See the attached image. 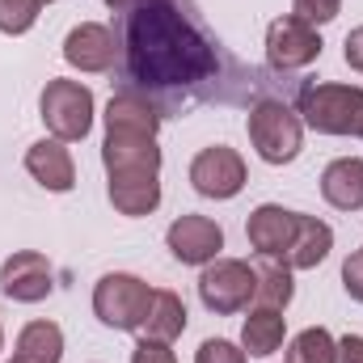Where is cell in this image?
<instances>
[{"instance_id":"9a60e30c","label":"cell","mask_w":363,"mask_h":363,"mask_svg":"<svg viewBox=\"0 0 363 363\" xmlns=\"http://www.w3.org/2000/svg\"><path fill=\"white\" fill-rule=\"evenodd\" d=\"M330 250H334V228L325 220H317V216L296 211V228H291V245H287L283 262L291 271H313V267H321L330 258Z\"/></svg>"},{"instance_id":"484cf974","label":"cell","mask_w":363,"mask_h":363,"mask_svg":"<svg viewBox=\"0 0 363 363\" xmlns=\"http://www.w3.org/2000/svg\"><path fill=\"white\" fill-rule=\"evenodd\" d=\"M131 363H178V359H174L169 342H140L131 351Z\"/></svg>"},{"instance_id":"83f0119b","label":"cell","mask_w":363,"mask_h":363,"mask_svg":"<svg viewBox=\"0 0 363 363\" xmlns=\"http://www.w3.org/2000/svg\"><path fill=\"white\" fill-rule=\"evenodd\" d=\"M338 363H363V334L338 338Z\"/></svg>"},{"instance_id":"7c38bea8","label":"cell","mask_w":363,"mask_h":363,"mask_svg":"<svg viewBox=\"0 0 363 363\" xmlns=\"http://www.w3.org/2000/svg\"><path fill=\"white\" fill-rule=\"evenodd\" d=\"M64 60L77 72H110L118 64V34L101 21H81L64 38Z\"/></svg>"},{"instance_id":"4dcf8cb0","label":"cell","mask_w":363,"mask_h":363,"mask_svg":"<svg viewBox=\"0 0 363 363\" xmlns=\"http://www.w3.org/2000/svg\"><path fill=\"white\" fill-rule=\"evenodd\" d=\"M359 135H363V131H359Z\"/></svg>"},{"instance_id":"4316f807","label":"cell","mask_w":363,"mask_h":363,"mask_svg":"<svg viewBox=\"0 0 363 363\" xmlns=\"http://www.w3.org/2000/svg\"><path fill=\"white\" fill-rule=\"evenodd\" d=\"M342 60H347V68L363 72V26H355V30L347 34V43H342Z\"/></svg>"},{"instance_id":"5b68a950","label":"cell","mask_w":363,"mask_h":363,"mask_svg":"<svg viewBox=\"0 0 363 363\" xmlns=\"http://www.w3.org/2000/svg\"><path fill=\"white\" fill-rule=\"evenodd\" d=\"M38 114L51 131V140L77 144L93 131V93L81 81H47L38 97Z\"/></svg>"},{"instance_id":"f546056e","label":"cell","mask_w":363,"mask_h":363,"mask_svg":"<svg viewBox=\"0 0 363 363\" xmlns=\"http://www.w3.org/2000/svg\"><path fill=\"white\" fill-rule=\"evenodd\" d=\"M43 4H51V0H43Z\"/></svg>"},{"instance_id":"8992f818","label":"cell","mask_w":363,"mask_h":363,"mask_svg":"<svg viewBox=\"0 0 363 363\" xmlns=\"http://www.w3.org/2000/svg\"><path fill=\"white\" fill-rule=\"evenodd\" d=\"M254 287H258L254 267L241 262V258H216V262H207L203 274H199V300L216 317L245 313L254 304Z\"/></svg>"},{"instance_id":"3957f363","label":"cell","mask_w":363,"mask_h":363,"mask_svg":"<svg viewBox=\"0 0 363 363\" xmlns=\"http://www.w3.org/2000/svg\"><path fill=\"white\" fill-rule=\"evenodd\" d=\"M250 144L267 165H291L304 148V123L283 97H258L245 118Z\"/></svg>"},{"instance_id":"2e32d148","label":"cell","mask_w":363,"mask_h":363,"mask_svg":"<svg viewBox=\"0 0 363 363\" xmlns=\"http://www.w3.org/2000/svg\"><path fill=\"white\" fill-rule=\"evenodd\" d=\"M182 330H186L182 296L169 291V287H152V300H148V308H144V317L135 325L140 342H174V338H182Z\"/></svg>"},{"instance_id":"ac0fdd59","label":"cell","mask_w":363,"mask_h":363,"mask_svg":"<svg viewBox=\"0 0 363 363\" xmlns=\"http://www.w3.org/2000/svg\"><path fill=\"white\" fill-rule=\"evenodd\" d=\"M283 334H287V317H283L279 308L254 304L250 317H245V325H241V347H245L254 359H267V355H274V351L283 347Z\"/></svg>"},{"instance_id":"5bb4252c","label":"cell","mask_w":363,"mask_h":363,"mask_svg":"<svg viewBox=\"0 0 363 363\" xmlns=\"http://www.w3.org/2000/svg\"><path fill=\"white\" fill-rule=\"evenodd\" d=\"M291 228H296V211L279 207V203H262L250 224H245V237H250V250L258 258H283L287 245H291Z\"/></svg>"},{"instance_id":"277c9868","label":"cell","mask_w":363,"mask_h":363,"mask_svg":"<svg viewBox=\"0 0 363 363\" xmlns=\"http://www.w3.org/2000/svg\"><path fill=\"white\" fill-rule=\"evenodd\" d=\"M296 114L304 127L321 135H359L363 131V85H304L296 97Z\"/></svg>"},{"instance_id":"e0dca14e","label":"cell","mask_w":363,"mask_h":363,"mask_svg":"<svg viewBox=\"0 0 363 363\" xmlns=\"http://www.w3.org/2000/svg\"><path fill=\"white\" fill-rule=\"evenodd\" d=\"M321 194L338 211H363V161L359 157H338L321 174Z\"/></svg>"},{"instance_id":"30bf717a","label":"cell","mask_w":363,"mask_h":363,"mask_svg":"<svg viewBox=\"0 0 363 363\" xmlns=\"http://www.w3.org/2000/svg\"><path fill=\"white\" fill-rule=\"evenodd\" d=\"M55 291V267L38 250H17L0 267V296L17 304H38Z\"/></svg>"},{"instance_id":"d4e9b609","label":"cell","mask_w":363,"mask_h":363,"mask_svg":"<svg viewBox=\"0 0 363 363\" xmlns=\"http://www.w3.org/2000/svg\"><path fill=\"white\" fill-rule=\"evenodd\" d=\"M342 287H347V296H351V300H359V304H363V250H359V254H351V258L342 262Z\"/></svg>"},{"instance_id":"44dd1931","label":"cell","mask_w":363,"mask_h":363,"mask_svg":"<svg viewBox=\"0 0 363 363\" xmlns=\"http://www.w3.org/2000/svg\"><path fill=\"white\" fill-rule=\"evenodd\" d=\"M287 363H338V342H334V334L321 330V325L300 330V334L291 338V347H287Z\"/></svg>"},{"instance_id":"f1b7e54d","label":"cell","mask_w":363,"mask_h":363,"mask_svg":"<svg viewBox=\"0 0 363 363\" xmlns=\"http://www.w3.org/2000/svg\"><path fill=\"white\" fill-rule=\"evenodd\" d=\"M0 351H4V330H0Z\"/></svg>"},{"instance_id":"52a82bcc","label":"cell","mask_w":363,"mask_h":363,"mask_svg":"<svg viewBox=\"0 0 363 363\" xmlns=\"http://www.w3.org/2000/svg\"><path fill=\"white\" fill-rule=\"evenodd\" d=\"M152 300V287L140 279V274H127V271H114V274H101L97 287H93V313L101 325L110 330H131L140 325L144 308Z\"/></svg>"},{"instance_id":"ffe728a7","label":"cell","mask_w":363,"mask_h":363,"mask_svg":"<svg viewBox=\"0 0 363 363\" xmlns=\"http://www.w3.org/2000/svg\"><path fill=\"white\" fill-rule=\"evenodd\" d=\"M254 279H258V287H254V304H262V308H279V313L291 304L296 283H291V267H287L283 258H258V262H254Z\"/></svg>"},{"instance_id":"8fae6325","label":"cell","mask_w":363,"mask_h":363,"mask_svg":"<svg viewBox=\"0 0 363 363\" xmlns=\"http://www.w3.org/2000/svg\"><path fill=\"white\" fill-rule=\"evenodd\" d=\"M165 245L182 267H207L224 250V228L207 216H178L165 233Z\"/></svg>"},{"instance_id":"cb8c5ba5","label":"cell","mask_w":363,"mask_h":363,"mask_svg":"<svg viewBox=\"0 0 363 363\" xmlns=\"http://www.w3.org/2000/svg\"><path fill=\"white\" fill-rule=\"evenodd\" d=\"M194 363H250V359H245V351L233 347L228 338H207V342L199 347Z\"/></svg>"},{"instance_id":"7a4b0ae2","label":"cell","mask_w":363,"mask_h":363,"mask_svg":"<svg viewBox=\"0 0 363 363\" xmlns=\"http://www.w3.org/2000/svg\"><path fill=\"white\" fill-rule=\"evenodd\" d=\"M106 194L118 216H152L161 207V148L148 131H106L101 140Z\"/></svg>"},{"instance_id":"d6986e66","label":"cell","mask_w":363,"mask_h":363,"mask_svg":"<svg viewBox=\"0 0 363 363\" xmlns=\"http://www.w3.org/2000/svg\"><path fill=\"white\" fill-rule=\"evenodd\" d=\"M64 359V330L55 321H30L17 334V351L9 363H60Z\"/></svg>"},{"instance_id":"ba28073f","label":"cell","mask_w":363,"mask_h":363,"mask_svg":"<svg viewBox=\"0 0 363 363\" xmlns=\"http://www.w3.org/2000/svg\"><path fill=\"white\" fill-rule=\"evenodd\" d=\"M321 34L317 26L300 21V17H279L267 26V64L274 72H300L308 64L321 60Z\"/></svg>"},{"instance_id":"4fadbf2b","label":"cell","mask_w":363,"mask_h":363,"mask_svg":"<svg viewBox=\"0 0 363 363\" xmlns=\"http://www.w3.org/2000/svg\"><path fill=\"white\" fill-rule=\"evenodd\" d=\"M26 174L51 194H68L77 186V165L72 152L64 148V140H38L26 148Z\"/></svg>"},{"instance_id":"603a6c76","label":"cell","mask_w":363,"mask_h":363,"mask_svg":"<svg viewBox=\"0 0 363 363\" xmlns=\"http://www.w3.org/2000/svg\"><path fill=\"white\" fill-rule=\"evenodd\" d=\"M291 4H296L291 17H300L308 26H325V21H334L342 13V0H291Z\"/></svg>"},{"instance_id":"9c48e42d","label":"cell","mask_w":363,"mask_h":363,"mask_svg":"<svg viewBox=\"0 0 363 363\" xmlns=\"http://www.w3.org/2000/svg\"><path fill=\"white\" fill-rule=\"evenodd\" d=\"M190 186L203 199H237L245 190V161L228 144H211L190 161Z\"/></svg>"},{"instance_id":"7402d4cb","label":"cell","mask_w":363,"mask_h":363,"mask_svg":"<svg viewBox=\"0 0 363 363\" xmlns=\"http://www.w3.org/2000/svg\"><path fill=\"white\" fill-rule=\"evenodd\" d=\"M43 0H0V34H26L38 21Z\"/></svg>"},{"instance_id":"6da1fadb","label":"cell","mask_w":363,"mask_h":363,"mask_svg":"<svg viewBox=\"0 0 363 363\" xmlns=\"http://www.w3.org/2000/svg\"><path fill=\"white\" fill-rule=\"evenodd\" d=\"M123 89L157 110H186L220 85L228 55L182 0H127L118 9Z\"/></svg>"}]
</instances>
